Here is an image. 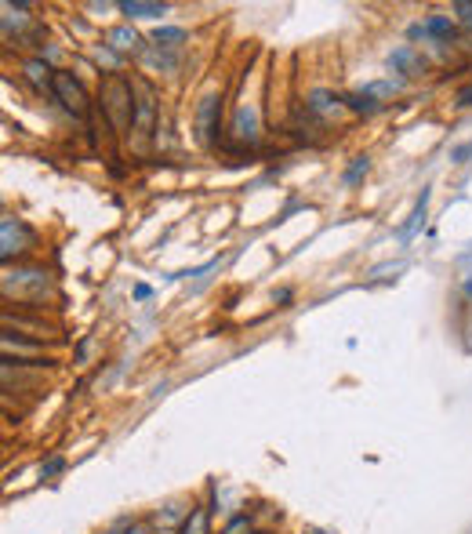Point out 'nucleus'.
Wrapping results in <instances>:
<instances>
[{"instance_id":"nucleus-1","label":"nucleus","mask_w":472,"mask_h":534,"mask_svg":"<svg viewBox=\"0 0 472 534\" xmlns=\"http://www.w3.org/2000/svg\"><path fill=\"white\" fill-rule=\"evenodd\" d=\"M102 110H106V117H109V124L117 131L131 128L135 124V91H131V81L109 77L106 88H102Z\"/></svg>"},{"instance_id":"nucleus-2","label":"nucleus","mask_w":472,"mask_h":534,"mask_svg":"<svg viewBox=\"0 0 472 534\" xmlns=\"http://www.w3.org/2000/svg\"><path fill=\"white\" fill-rule=\"evenodd\" d=\"M52 91H55V99L62 102V110H66V113H73L77 120H80V117H88L91 102H88V91H84V84H80L73 73H66V70H55Z\"/></svg>"},{"instance_id":"nucleus-3","label":"nucleus","mask_w":472,"mask_h":534,"mask_svg":"<svg viewBox=\"0 0 472 534\" xmlns=\"http://www.w3.org/2000/svg\"><path fill=\"white\" fill-rule=\"evenodd\" d=\"M131 91H135V131L138 135H153V128H156V99H153V88L146 84V81H131Z\"/></svg>"},{"instance_id":"nucleus-4","label":"nucleus","mask_w":472,"mask_h":534,"mask_svg":"<svg viewBox=\"0 0 472 534\" xmlns=\"http://www.w3.org/2000/svg\"><path fill=\"white\" fill-rule=\"evenodd\" d=\"M458 33V23L450 15H429L425 23H414L411 26V41H436V44H447L450 37Z\"/></svg>"},{"instance_id":"nucleus-5","label":"nucleus","mask_w":472,"mask_h":534,"mask_svg":"<svg viewBox=\"0 0 472 534\" xmlns=\"http://www.w3.org/2000/svg\"><path fill=\"white\" fill-rule=\"evenodd\" d=\"M218 110H222V99L218 95H207L196 106V131H200V142L203 146H214V138H218Z\"/></svg>"},{"instance_id":"nucleus-6","label":"nucleus","mask_w":472,"mask_h":534,"mask_svg":"<svg viewBox=\"0 0 472 534\" xmlns=\"http://www.w3.org/2000/svg\"><path fill=\"white\" fill-rule=\"evenodd\" d=\"M0 233H5V251H0V254H5V262H12V254H23L26 251L23 243H33V233L19 218H5V222H0Z\"/></svg>"},{"instance_id":"nucleus-7","label":"nucleus","mask_w":472,"mask_h":534,"mask_svg":"<svg viewBox=\"0 0 472 534\" xmlns=\"http://www.w3.org/2000/svg\"><path fill=\"white\" fill-rule=\"evenodd\" d=\"M232 135L241 142H248V146L259 142V110L255 106H241L232 113Z\"/></svg>"},{"instance_id":"nucleus-8","label":"nucleus","mask_w":472,"mask_h":534,"mask_svg":"<svg viewBox=\"0 0 472 534\" xmlns=\"http://www.w3.org/2000/svg\"><path fill=\"white\" fill-rule=\"evenodd\" d=\"M106 44H109L113 52H120V55H135V52H142V37H138L131 26H113V30L106 33Z\"/></svg>"},{"instance_id":"nucleus-9","label":"nucleus","mask_w":472,"mask_h":534,"mask_svg":"<svg viewBox=\"0 0 472 534\" xmlns=\"http://www.w3.org/2000/svg\"><path fill=\"white\" fill-rule=\"evenodd\" d=\"M342 106H345V102H342L338 95H331V91H313L309 102H306V110H309L313 117H335Z\"/></svg>"},{"instance_id":"nucleus-10","label":"nucleus","mask_w":472,"mask_h":534,"mask_svg":"<svg viewBox=\"0 0 472 534\" xmlns=\"http://www.w3.org/2000/svg\"><path fill=\"white\" fill-rule=\"evenodd\" d=\"M389 62H392V70H400L403 77H421V73H425V62H421L411 48H396Z\"/></svg>"},{"instance_id":"nucleus-11","label":"nucleus","mask_w":472,"mask_h":534,"mask_svg":"<svg viewBox=\"0 0 472 534\" xmlns=\"http://www.w3.org/2000/svg\"><path fill=\"white\" fill-rule=\"evenodd\" d=\"M120 12L127 19H160L167 15V5H146V0H120Z\"/></svg>"},{"instance_id":"nucleus-12","label":"nucleus","mask_w":472,"mask_h":534,"mask_svg":"<svg viewBox=\"0 0 472 534\" xmlns=\"http://www.w3.org/2000/svg\"><path fill=\"white\" fill-rule=\"evenodd\" d=\"M23 73H26V81L30 84H37V88H52V81H55V73H52V66L44 62V55H37V59H26L23 62Z\"/></svg>"},{"instance_id":"nucleus-13","label":"nucleus","mask_w":472,"mask_h":534,"mask_svg":"<svg viewBox=\"0 0 472 534\" xmlns=\"http://www.w3.org/2000/svg\"><path fill=\"white\" fill-rule=\"evenodd\" d=\"M207 527H211L207 509L203 505H193L189 516H185V523H182V534H207Z\"/></svg>"},{"instance_id":"nucleus-14","label":"nucleus","mask_w":472,"mask_h":534,"mask_svg":"<svg viewBox=\"0 0 472 534\" xmlns=\"http://www.w3.org/2000/svg\"><path fill=\"white\" fill-rule=\"evenodd\" d=\"M342 102H345V110H353V113H374V110L382 106V102H378V99H371L367 91H356V95H345Z\"/></svg>"},{"instance_id":"nucleus-15","label":"nucleus","mask_w":472,"mask_h":534,"mask_svg":"<svg viewBox=\"0 0 472 534\" xmlns=\"http://www.w3.org/2000/svg\"><path fill=\"white\" fill-rule=\"evenodd\" d=\"M182 41H185V30H175V26L153 30V44H156V48H178Z\"/></svg>"},{"instance_id":"nucleus-16","label":"nucleus","mask_w":472,"mask_h":534,"mask_svg":"<svg viewBox=\"0 0 472 534\" xmlns=\"http://www.w3.org/2000/svg\"><path fill=\"white\" fill-rule=\"evenodd\" d=\"M367 171H371V157H353V164H349V171L342 178H345V186H356Z\"/></svg>"},{"instance_id":"nucleus-17","label":"nucleus","mask_w":472,"mask_h":534,"mask_svg":"<svg viewBox=\"0 0 472 534\" xmlns=\"http://www.w3.org/2000/svg\"><path fill=\"white\" fill-rule=\"evenodd\" d=\"M454 23L458 26H465V30H472V0H458V5H454Z\"/></svg>"},{"instance_id":"nucleus-18","label":"nucleus","mask_w":472,"mask_h":534,"mask_svg":"<svg viewBox=\"0 0 472 534\" xmlns=\"http://www.w3.org/2000/svg\"><path fill=\"white\" fill-rule=\"evenodd\" d=\"M244 527H251V520H248V516H236V520H232V523L225 527V534H241Z\"/></svg>"},{"instance_id":"nucleus-19","label":"nucleus","mask_w":472,"mask_h":534,"mask_svg":"<svg viewBox=\"0 0 472 534\" xmlns=\"http://www.w3.org/2000/svg\"><path fill=\"white\" fill-rule=\"evenodd\" d=\"M458 106H461V110H465V106H472V84L458 91Z\"/></svg>"},{"instance_id":"nucleus-20","label":"nucleus","mask_w":472,"mask_h":534,"mask_svg":"<svg viewBox=\"0 0 472 534\" xmlns=\"http://www.w3.org/2000/svg\"><path fill=\"white\" fill-rule=\"evenodd\" d=\"M59 469H62V462L55 458V462H48V465H44V476H52V472H59Z\"/></svg>"}]
</instances>
